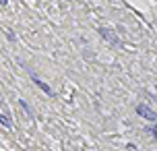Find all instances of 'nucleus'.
Instances as JSON below:
<instances>
[{
	"label": "nucleus",
	"mask_w": 157,
	"mask_h": 151,
	"mask_svg": "<svg viewBox=\"0 0 157 151\" xmlns=\"http://www.w3.org/2000/svg\"><path fill=\"white\" fill-rule=\"evenodd\" d=\"M136 114H139V116H143L145 120H151V122L155 120V110H153V108H149L147 104H139V106H136Z\"/></svg>",
	"instance_id": "f257e3e1"
},
{
	"label": "nucleus",
	"mask_w": 157,
	"mask_h": 151,
	"mask_svg": "<svg viewBox=\"0 0 157 151\" xmlns=\"http://www.w3.org/2000/svg\"><path fill=\"white\" fill-rule=\"evenodd\" d=\"M99 35L103 37V39H108L110 44H114V46H120V39H118V35H114L110 29H105V27H101L99 29Z\"/></svg>",
	"instance_id": "f03ea898"
},
{
	"label": "nucleus",
	"mask_w": 157,
	"mask_h": 151,
	"mask_svg": "<svg viewBox=\"0 0 157 151\" xmlns=\"http://www.w3.org/2000/svg\"><path fill=\"white\" fill-rule=\"evenodd\" d=\"M33 83H35V85H37V87H39V89H42V91H44V93H48L50 97L54 95V91H52V87H50V85H45V83L42 81V79H37L35 75H33Z\"/></svg>",
	"instance_id": "7ed1b4c3"
},
{
	"label": "nucleus",
	"mask_w": 157,
	"mask_h": 151,
	"mask_svg": "<svg viewBox=\"0 0 157 151\" xmlns=\"http://www.w3.org/2000/svg\"><path fill=\"white\" fill-rule=\"evenodd\" d=\"M0 122H2V124H4L6 128H11V126H12L11 118H8V116H4V114H0Z\"/></svg>",
	"instance_id": "20e7f679"
},
{
	"label": "nucleus",
	"mask_w": 157,
	"mask_h": 151,
	"mask_svg": "<svg viewBox=\"0 0 157 151\" xmlns=\"http://www.w3.org/2000/svg\"><path fill=\"white\" fill-rule=\"evenodd\" d=\"M147 133H149V135H151V137L157 141V124H151V126L147 128Z\"/></svg>",
	"instance_id": "39448f33"
},
{
	"label": "nucleus",
	"mask_w": 157,
	"mask_h": 151,
	"mask_svg": "<svg viewBox=\"0 0 157 151\" xmlns=\"http://www.w3.org/2000/svg\"><path fill=\"white\" fill-rule=\"evenodd\" d=\"M153 99H155V102H157V95H153Z\"/></svg>",
	"instance_id": "423d86ee"
}]
</instances>
